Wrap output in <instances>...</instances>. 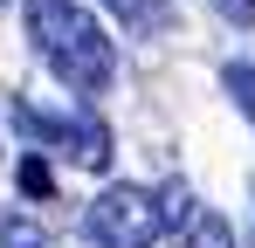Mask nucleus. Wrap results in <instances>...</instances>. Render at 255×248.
Returning <instances> with one entry per match:
<instances>
[{
	"mask_svg": "<svg viewBox=\"0 0 255 248\" xmlns=\"http://www.w3.org/2000/svg\"><path fill=\"white\" fill-rule=\"evenodd\" d=\"M221 83H228V97L242 104V118L255 124V69H249V62H228V76H221Z\"/></svg>",
	"mask_w": 255,
	"mask_h": 248,
	"instance_id": "obj_7",
	"label": "nucleus"
},
{
	"mask_svg": "<svg viewBox=\"0 0 255 248\" xmlns=\"http://www.w3.org/2000/svg\"><path fill=\"white\" fill-rule=\"evenodd\" d=\"M7 118L21 124L28 138H42V145H55V152H69V159H83V165H111V131L97 118H55V111H35V104H14Z\"/></svg>",
	"mask_w": 255,
	"mask_h": 248,
	"instance_id": "obj_3",
	"label": "nucleus"
},
{
	"mask_svg": "<svg viewBox=\"0 0 255 248\" xmlns=\"http://www.w3.org/2000/svg\"><path fill=\"white\" fill-rule=\"evenodd\" d=\"M214 14H228L235 28H255V0H214Z\"/></svg>",
	"mask_w": 255,
	"mask_h": 248,
	"instance_id": "obj_10",
	"label": "nucleus"
},
{
	"mask_svg": "<svg viewBox=\"0 0 255 248\" xmlns=\"http://www.w3.org/2000/svg\"><path fill=\"white\" fill-rule=\"evenodd\" d=\"M28 41L55 69V83H69L76 97H97V90H111V76H118L111 35L97 28V14L76 7V0H28Z\"/></svg>",
	"mask_w": 255,
	"mask_h": 248,
	"instance_id": "obj_1",
	"label": "nucleus"
},
{
	"mask_svg": "<svg viewBox=\"0 0 255 248\" xmlns=\"http://www.w3.org/2000/svg\"><path fill=\"white\" fill-rule=\"evenodd\" d=\"M172 248H235V228H228L214 207H193V214L172 228Z\"/></svg>",
	"mask_w": 255,
	"mask_h": 248,
	"instance_id": "obj_4",
	"label": "nucleus"
},
{
	"mask_svg": "<svg viewBox=\"0 0 255 248\" xmlns=\"http://www.w3.org/2000/svg\"><path fill=\"white\" fill-rule=\"evenodd\" d=\"M21 193H28V200H48V193H55V179H48L42 159H21Z\"/></svg>",
	"mask_w": 255,
	"mask_h": 248,
	"instance_id": "obj_8",
	"label": "nucleus"
},
{
	"mask_svg": "<svg viewBox=\"0 0 255 248\" xmlns=\"http://www.w3.org/2000/svg\"><path fill=\"white\" fill-rule=\"evenodd\" d=\"M90 242L97 248H152L166 235V221H159V193H145V186H104L97 200H90Z\"/></svg>",
	"mask_w": 255,
	"mask_h": 248,
	"instance_id": "obj_2",
	"label": "nucleus"
},
{
	"mask_svg": "<svg viewBox=\"0 0 255 248\" xmlns=\"http://www.w3.org/2000/svg\"><path fill=\"white\" fill-rule=\"evenodd\" d=\"M118 21H125V35H166L172 28V0H104Z\"/></svg>",
	"mask_w": 255,
	"mask_h": 248,
	"instance_id": "obj_5",
	"label": "nucleus"
},
{
	"mask_svg": "<svg viewBox=\"0 0 255 248\" xmlns=\"http://www.w3.org/2000/svg\"><path fill=\"white\" fill-rule=\"evenodd\" d=\"M193 207H200V200H193L179 179H166V186H159V221H166V235L179 228V221H186V214H193Z\"/></svg>",
	"mask_w": 255,
	"mask_h": 248,
	"instance_id": "obj_6",
	"label": "nucleus"
},
{
	"mask_svg": "<svg viewBox=\"0 0 255 248\" xmlns=\"http://www.w3.org/2000/svg\"><path fill=\"white\" fill-rule=\"evenodd\" d=\"M0 248H42V228L35 221H7L0 228Z\"/></svg>",
	"mask_w": 255,
	"mask_h": 248,
	"instance_id": "obj_9",
	"label": "nucleus"
},
{
	"mask_svg": "<svg viewBox=\"0 0 255 248\" xmlns=\"http://www.w3.org/2000/svg\"><path fill=\"white\" fill-rule=\"evenodd\" d=\"M0 7H7V0H0Z\"/></svg>",
	"mask_w": 255,
	"mask_h": 248,
	"instance_id": "obj_11",
	"label": "nucleus"
}]
</instances>
